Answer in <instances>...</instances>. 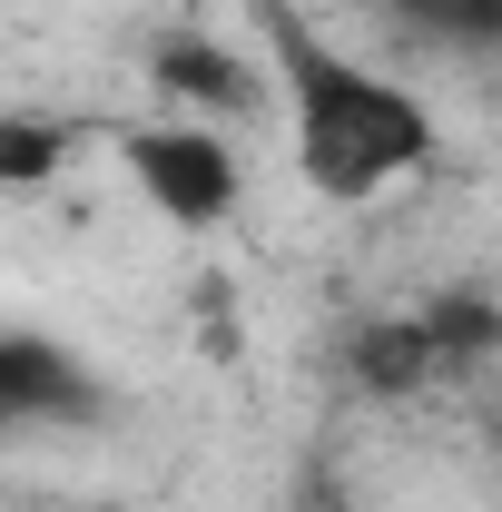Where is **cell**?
Returning <instances> with one entry per match:
<instances>
[{"instance_id": "obj_9", "label": "cell", "mask_w": 502, "mask_h": 512, "mask_svg": "<svg viewBox=\"0 0 502 512\" xmlns=\"http://www.w3.org/2000/svg\"><path fill=\"white\" fill-rule=\"evenodd\" d=\"M493 444H502V414H493Z\"/></svg>"}, {"instance_id": "obj_2", "label": "cell", "mask_w": 502, "mask_h": 512, "mask_svg": "<svg viewBox=\"0 0 502 512\" xmlns=\"http://www.w3.org/2000/svg\"><path fill=\"white\" fill-rule=\"evenodd\" d=\"M109 148H119L128 188L148 197L178 237H227L237 217H247V148H237V128H207V119H128L109 128Z\"/></svg>"}, {"instance_id": "obj_6", "label": "cell", "mask_w": 502, "mask_h": 512, "mask_svg": "<svg viewBox=\"0 0 502 512\" xmlns=\"http://www.w3.org/2000/svg\"><path fill=\"white\" fill-rule=\"evenodd\" d=\"M99 138H109L99 119H69V109H30V99H10V109H0V197L60 188Z\"/></svg>"}, {"instance_id": "obj_1", "label": "cell", "mask_w": 502, "mask_h": 512, "mask_svg": "<svg viewBox=\"0 0 502 512\" xmlns=\"http://www.w3.org/2000/svg\"><path fill=\"white\" fill-rule=\"evenodd\" d=\"M266 79H276V109H286V158L325 207H375L404 178H424L443 148L434 109L375 69L365 50H345L335 30H315L296 0H266Z\"/></svg>"}, {"instance_id": "obj_4", "label": "cell", "mask_w": 502, "mask_h": 512, "mask_svg": "<svg viewBox=\"0 0 502 512\" xmlns=\"http://www.w3.org/2000/svg\"><path fill=\"white\" fill-rule=\"evenodd\" d=\"M109 375L69 345V335H40V325H0V444L20 434H89L109 424Z\"/></svg>"}, {"instance_id": "obj_3", "label": "cell", "mask_w": 502, "mask_h": 512, "mask_svg": "<svg viewBox=\"0 0 502 512\" xmlns=\"http://www.w3.org/2000/svg\"><path fill=\"white\" fill-rule=\"evenodd\" d=\"M138 79L168 119H207V128H247L276 109V79L247 40H227L217 20H158L138 40Z\"/></svg>"}, {"instance_id": "obj_5", "label": "cell", "mask_w": 502, "mask_h": 512, "mask_svg": "<svg viewBox=\"0 0 502 512\" xmlns=\"http://www.w3.org/2000/svg\"><path fill=\"white\" fill-rule=\"evenodd\" d=\"M345 384L375 394V404H414V394L453 384V365H443L424 306H414V316H365V325H355V335H345Z\"/></svg>"}, {"instance_id": "obj_8", "label": "cell", "mask_w": 502, "mask_h": 512, "mask_svg": "<svg viewBox=\"0 0 502 512\" xmlns=\"http://www.w3.org/2000/svg\"><path fill=\"white\" fill-rule=\"evenodd\" d=\"M306 512H345V493H335V483H315V503Z\"/></svg>"}, {"instance_id": "obj_7", "label": "cell", "mask_w": 502, "mask_h": 512, "mask_svg": "<svg viewBox=\"0 0 502 512\" xmlns=\"http://www.w3.org/2000/svg\"><path fill=\"white\" fill-rule=\"evenodd\" d=\"M384 30L434 60H502V0H375Z\"/></svg>"}]
</instances>
